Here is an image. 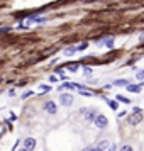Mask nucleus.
Wrapping results in <instances>:
<instances>
[{
	"label": "nucleus",
	"mask_w": 144,
	"mask_h": 151,
	"mask_svg": "<svg viewBox=\"0 0 144 151\" xmlns=\"http://www.w3.org/2000/svg\"><path fill=\"white\" fill-rule=\"evenodd\" d=\"M59 102H61V105H64V107H69V105L73 104V97L69 95V93H61V95H59Z\"/></svg>",
	"instance_id": "obj_1"
},
{
	"label": "nucleus",
	"mask_w": 144,
	"mask_h": 151,
	"mask_svg": "<svg viewBox=\"0 0 144 151\" xmlns=\"http://www.w3.org/2000/svg\"><path fill=\"white\" fill-rule=\"evenodd\" d=\"M93 122L97 124V127H100V129H103V127H107V124H109V119H107L105 116H97Z\"/></svg>",
	"instance_id": "obj_2"
},
{
	"label": "nucleus",
	"mask_w": 144,
	"mask_h": 151,
	"mask_svg": "<svg viewBox=\"0 0 144 151\" xmlns=\"http://www.w3.org/2000/svg\"><path fill=\"white\" fill-rule=\"evenodd\" d=\"M141 121H143V116H141V112H137V110L134 112V114H132V116H129V119H127V122L132 124V126L139 124Z\"/></svg>",
	"instance_id": "obj_3"
},
{
	"label": "nucleus",
	"mask_w": 144,
	"mask_h": 151,
	"mask_svg": "<svg viewBox=\"0 0 144 151\" xmlns=\"http://www.w3.org/2000/svg\"><path fill=\"white\" fill-rule=\"evenodd\" d=\"M24 148L27 151H32L36 148V139L34 137H27V139H24Z\"/></svg>",
	"instance_id": "obj_4"
},
{
	"label": "nucleus",
	"mask_w": 144,
	"mask_h": 151,
	"mask_svg": "<svg viewBox=\"0 0 144 151\" xmlns=\"http://www.w3.org/2000/svg\"><path fill=\"white\" fill-rule=\"evenodd\" d=\"M44 109H46V112H49V114H56V110H58L56 109V104L51 102V100L44 104Z\"/></svg>",
	"instance_id": "obj_5"
},
{
	"label": "nucleus",
	"mask_w": 144,
	"mask_h": 151,
	"mask_svg": "<svg viewBox=\"0 0 144 151\" xmlns=\"http://www.w3.org/2000/svg\"><path fill=\"white\" fill-rule=\"evenodd\" d=\"M95 112L93 110H88V112H85V119L88 121V122H92V121H95Z\"/></svg>",
	"instance_id": "obj_6"
},
{
	"label": "nucleus",
	"mask_w": 144,
	"mask_h": 151,
	"mask_svg": "<svg viewBox=\"0 0 144 151\" xmlns=\"http://www.w3.org/2000/svg\"><path fill=\"white\" fill-rule=\"evenodd\" d=\"M76 51H78V49H76L75 46H69V48L64 49V55H66V56H73V55L76 53Z\"/></svg>",
	"instance_id": "obj_7"
},
{
	"label": "nucleus",
	"mask_w": 144,
	"mask_h": 151,
	"mask_svg": "<svg viewBox=\"0 0 144 151\" xmlns=\"http://www.w3.org/2000/svg\"><path fill=\"white\" fill-rule=\"evenodd\" d=\"M127 90L129 92H139L141 90V85H130V83H127Z\"/></svg>",
	"instance_id": "obj_8"
},
{
	"label": "nucleus",
	"mask_w": 144,
	"mask_h": 151,
	"mask_svg": "<svg viewBox=\"0 0 144 151\" xmlns=\"http://www.w3.org/2000/svg\"><path fill=\"white\" fill-rule=\"evenodd\" d=\"M114 85H115V87H122V85H127V80H115V82H114Z\"/></svg>",
	"instance_id": "obj_9"
},
{
	"label": "nucleus",
	"mask_w": 144,
	"mask_h": 151,
	"mask_svg": "<svg viewBox=\"0 0 144 151\" xmlns=\"http://www.w3.org/2000/svg\"><path fill=\"white\" fill-rule=\"evenodd\" d=\"M98 148H100V150H107V148H109V141H102V143L98 144Z\"/></svg>",
	"instance_id": "obj_10"
},
{
	"label": "nucleus",
	"mask_w": 144,
	"mask_h": 151,
	"mask_svg": "<svg viewBox=\"0 0 144 151\" xmlns=\"http://www.w3.org/2000/svg\"><path fill=\"white\" fill-rule=\"evenodd\" d=\"M109 105H110V109H112V110H117V107H119V104H117V102H114V100H110V102H109Z\"/></svg>",
	"instance_id": "obj_11"
},
{
	"label": "nucleus",
	"mask_w": 144,
	"mask_h": 151,
	"mask_svg": "<svg viewBox=\"0 0 144 151\" xmlns=\"http://www.w3.org/2000/svg\"><path fill=\"white\" fill-rule=\"evenodd\" d=\"M120 151H134V150H132V148H130L129 144H124L122 148H120Z\"/></svg>",
	"instance_id": "obj_12"
},
{
	"label": "nucleus",
	"mask_w": 144,
	"mask_h": 151,
	"mask_svg": "<svg viewBox=\"0 0 144 151\" xmlns=\"http://www.w3.org/2000/svg\"><path fill=\"white\" fill-rule=\"evenodd\" d=\"M112 44H114V37H109V39H107V41H105V46H112Z\"/></svg>",
	"instance_id": "obj_13"
},
{
	"label": "nucleus",
	"mask_w": 144,
	"mask_h": 151,
	"mask_svg": "<svg viewBox=\"0 0 144 151\" xmlns=\"http://www.w3.org/2000/svg\"><path fill=\"white\" fill-rule=\"evenodd\" d=\"M137 78H139V80H143V78H144V70H141V71H137Z\"/></svg>",
	"instance_id": "obj_14"
},
{
	"label": "nucleus",
	"mask_w": 144,
	"mask_h": 151,
	"mask_svg": "<svg viewBox=\"0 0 144 151\" xmlns=\"http://www.w3.org/2000/svg\"><path fill=\"white\" fill-rule=\"evenodd\" d=\"M117 100H120V102H125V104L129 102V100H127V99H125V97H117Z\"/></svg>",
	"instance_id": "obj_15"
},
{
	"label": "nucleus",
	"mask_w": 144,
	"mask_h": 151,
	"mask_svg": "<svg viewBox=\"0 0 144 151\" xmlns=\"http://www.w3.org/2000/svg\"><path fill=\"white\" fill-rule=\"evenodd\" d=\"M78 68H80L78 65H76V66H75V65H73V66H69V71H76V70H78Z\"/></svg>",
	"instance_id": "obj_16"
},
{
	"label": "nucleus",
	"mask_w": 144,
	"mask_h": 151,
	"mask_svg": "<svg viewBox=\"0 0 144 151\" xmlns=\"http://www.w3.org/2000/svg\"><path fill=\"white\" fill-rule=\"evenodd\" d=\"M31 95H32V92H26V93L22 95V99H27V97H31Z\"/></svg>",
	"instance_id": "obj_17"
},
{
	"label": "nucleus",
	"mask_w": 144,
	"mask_h": 151,
	"mask_svg": "<svg viewBox=\"0 0 144 151\" xmlns=\"http://www.w3.org/2000/svg\"><path fill=\"white\" fill-rule=\"evenodd\" d=\"M49 80H51V82H53V83H54V82H58V78H56L54 75H53V76H49Z\"/></svg>",
	"instance_id": "obj_18"
},
{
	"label": "nucleus",
	"mask_w": 144,
	"mask_h": 151,
	"mask_svg": "<svg viewBox=\"0 0 144 151\" xmlns=\"http://www.w3.org/2000/svg\"><path fill=\"white\" fill-rule=\"evenodd\" d=\"M85 48H87V44L83 42V44H80V46H78V48H76V49H85Z\"/></svg>",
	"instance_id": "obj_19"
},
{
	"label": "nucleus",
	"mask_w": 144,
	"mask_h": 151,
	"mask_svg": "<svg viewBox=\"0 0 144 151\" xmlns=\"http://www.w3.org/2000/svg\"><path fill=\"white\" fill-rule=\"evenodd\" d=\"M88 151H102L100 148H93V150H88Z\"/></svg>",
	"instance_id": "obj_20"
},
{
	"label": "nucleus",
	"mask_w": 144,
	"mask_h": 151,
	"mask_svg": "<svg viewBox=\"0 0 144 151\" xmlns=\"http://www.w3.org/2000/svg\"><path fill=\"white\" fill-rule=\"evenodd\" d=\"M19 151H27V150H26V148H22V150H19Z\"/></svg>",
	"instance_id": "obj_21"
},
{
	"label": "nucleus",
	"mask_w": 144,
	"mask_h": 151,
	"mask_svg": "<svg viewBox=\"0 0 144 151\" xmlns=\"http://www.w3.org/2000/svg\"><path fill=\"white\" fill-rule=\"evenodd\" d=\"M110 151H114V148H110Z\"/></svg>",
	"instance_id": "obj_22"
}]
</instances>
